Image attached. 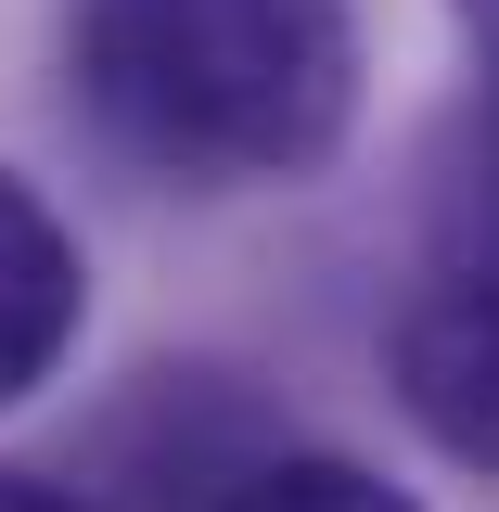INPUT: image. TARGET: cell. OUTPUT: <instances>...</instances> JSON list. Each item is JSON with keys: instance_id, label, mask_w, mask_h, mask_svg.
Instances as JSON below:
<instances>
[{"instance_id": "6da1fadb", "label": "cell", "mask_w": 499, "mask_h": 512, "mask_svg": "<svg viewBox=\"0 0 499 512\" xmlns=\"http://www.w3.org/2000/svg\"><path fill=\"white\" fill-rule=\"evenodd\" d=\"M90 128L167 180H308L359 116L346 0H64Z\"/></svg>"}, {"instance_id": "7a4b0ae2", "label": "cell", "mask_w": 499, "mask_h": 512, "mask_svg": "<svg viewBox=\"0 0 499 512\" xmlns=\"http://www.w3.org/2000/svg\"><path fill=\"white\" fill-rule=\"evenodd\" d=\"M397 397L448 461L499 474V231L474 256H448L397 320Z\"/></svg>"}, {"instance_id": "3957f363", "label": "cell", "mask_w": 499, "mask_h": 512, "mask_svg": "<svg viewBox=\"0 0 499 512\" xmlns=\"http://www.w3.org/2000/svg\"><path fill=\"white\" fill-rule=\"evenodd\" d=\"M77 320H90L77 231L39 205V180H13V167H0V410H26V397L64 372Z\"/></svg>"}, {"instance_id": "277c9868", "label": "cell", "mask_w": 499, "mask_h": 512, "mask_svg": "<svg viewBox=\"0 0 499 512\" xmlns=\"http://www.w3.org/2000/svg\"><path fill=\"white\" fill-rule=\"evenodd\" d=\"M205 512H423L410 487H384L372 461H333V448H282V461H256L231 474Z\"/></svg>"}, {"instance_id": "5b68a950", "label": "cell", "mask_w": 499, "mask_h": 512, "mask_svg": "<svg viewBox=\"0 0 499 512\" xmlns=\"http://www.w3.org/2000/svg\"><path fill=\"white\" fill-rule=\"evenodd\" d=\"M0 512H77L64 487H39V474H0Z\"/></svg>"}, {"instance_id": "8992f818", "label": "cell", "mask_w": 499, "mask_h": 512, "mask_svg": "<svg viewBox=\"0 0 499 512\" xmlns=\"http://www.w3.org/2000/svg\"><path fill=\"white\" fill-rule=\"evenodd\" d=\"M461 26H474V52H487V77H499V0H448Z\"/></svg>"}]
</instances>
